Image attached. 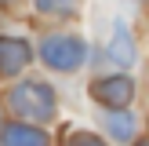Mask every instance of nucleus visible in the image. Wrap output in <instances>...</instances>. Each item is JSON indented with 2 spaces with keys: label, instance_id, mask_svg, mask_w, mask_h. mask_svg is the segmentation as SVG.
Wrapping results in <instances>:
<instances>
[{
  "label": "nucleus",
  "instance_id": "nucleus-1",
  "mask_svg": "<svg viewBox=\"0 0 149 146\" xmlns=\"http://www.w3.org/2000/svg\"><path fill=\"white\" fill-rule=\"evenodd\" d=\"M4 106L11 110L15 117H22V121L47 124V121H55L58 95H55V88H51V84H44V80H18V84H11V88H7Z\"/></svg>",
  "mask_w": 149,
  "mask_h": 146
},
{
  "label": "nucleus",
  "instance_id": "nucleus-2",
  "mask_svg": "<svg viewBox=\"0 0 149 146\" xmlns=\"http://www.w3.org/2000/svg\"><path fill=\"white\" fill-rule=\"evenodd\" d=\"M40 62L55 73H77L87 62V44L77 33H47L40 40Z\"/></svg>",
  "mask_w": 149,
  "mask_h": 146
},
{
  "label": "nucleus",
  "instance_id": "nucleus-3",
  "mask_svg": "<svg viewBox=\"0 0 149 146\" xmlns=\"http://www.w3.org/2000/svg\"><path fill=\"white\" fill-rule=\"evenodd\" d=\"M135 80L124 77V73H116V77H98L91 84V99L98 102V106H127L131 99H135Z\"/></svg>",
  "mask_w": 149,
  "mask_h": 146
},
{
  "label": "nucleus",
  "instance_id": "nucleus-4",
  "mask_svg": "<svg viewBox=\"0 0 149 146\" xmlns=\"http://www.w3.org/2000/svg\"><path fill=\"white\" fill-rule=\"evenodd\" d=\"M33 62V48L22 36H0V77H18Z\"/></svg>",
  "mask_w": 149,
  "mask_h": 146
},
{
  "label": "nucleus",
  "instance_id": "nucleus-5",
  "mask_svg": "<svg viewBox=\"0 0 149 146\" xmlns=\"http://www.w3.org/2000/svg\"><path fill=\"white\" fill-rule=\"evenodd\" d=\"M106 51H109V58H113L120 69H127V66L138 62V44H135V36H131V29L124 26V22L113 26V36H109Z\"/></svg>",
  "mask_w": 149,
  "mask_h": 146
},
{
  "label": "nucleus",
  "instance_id": "nucleus-6",
  "mask_svg": "<svg viewBox=\"0 0 149 146\" xmlns=\"http://www.w3.org/2000/svg\"><path fill=\"white\" fill-rule=\"evenodd\" d=\"M102 124H106L109 139H116V142H131V139H135V128H138L135 113H131L127 106H106Z\"/></svg>",
  "mask_w": 149,
  "mask_h": 146
},
{
  "label": "nucleus",
  "instance_id": "nucleus-7",
  "mask_svg": "<svg viewBox=\"0 0 149 146\" xmlns=\"http://www.w3.org/2000/svg\"><path fill=\"white\" fill-rule=\"evenodd\" d=\"M0 139L4 142H11V146H40V142H47V131L40 128V124H33V121H22V117H15L11 124H4L0 128Z\"/></svg>",
  "mask_w": 149,
  "mask_h": 146
},
{
  "label": "nucleus",
  "instance_id": "nucleus-8",
  "mask_svg": "<svg viewBox=\"0 0 149 146\" xmlns=\"http://www.w3.org/2000/svg\"><path fill=\"white\" fill-rule=\"evenodd\" d=\"M36 11L40 15H51V18H69V15H77L80 0H33Z\"/></svg>",
  "mask_w": 149,
  "mask_h": 146
},
{
  "label": "nucleus",
  "instance_id": "nucleus-9",
  "mask_svg": "<svg viewBox=\"0 0 149 146\" xmlns=\"http://www.w3.org/2000/svg\"><path fill=\"white\" fill-rule=\"evenodd\" d=\"M73 142H102V139L95 135V131H77V135H73Z\"/></svg>",
  "mask_w": 149,
  "mask_h": 146
}]
</instances>
